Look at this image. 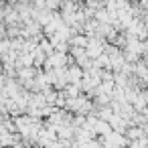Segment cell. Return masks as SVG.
<instances>
[{"label":"cell","mask_w":148,"mask_h":148,"mask_svg":"<svg viewBox=\"0 0 148 148\" xmlns=\"http://www.w3.org/2000/svg\"><path fill=\"white\" fill-rule=\"evenodd\" d=\"M85 51H87V55H89V59H99L101 55H103V43L99 41V39H89V43H87V47H85Z\"/></svg>","instance_id":"cell-1"},{"label":"cell","mask_w":148,"mask_h":148,"mask_svg":"<svg viewBox=\"0 0 148 148\" xmlns=\"http://www.w3.org/2000/svg\"><path fill=\"white\" fill-rule=\"evenodd\" d=\"M33 77H35V69L33 67H27V69L18 71V79H31L33 81Z\"/></svg>","instance_id":"cell-2"}]
</instances>
